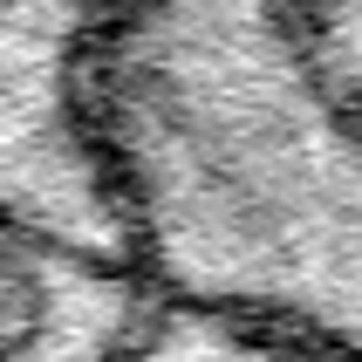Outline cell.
Wrapping results in <instances>:
<instances>
[{
  "mask_svg": "<svg viewBox=\"0 0 362 362\" xmlns=\"http://www.w3.org/2000/svg\"><path fill=\"white\" fill-rule=\"evenodd\" d=\"M130 362H362V342H335V335H308V328H274V322H240V315H205V308L151 301Z\"/></svg>",
  "mask_w": 362,
  "mask_h": 362,
  "instance_id": "obj_3",
  "label": "cell"
},
{
  "mask_svg": "<svg viewBox=\"0 0 362 362\" xmlns=\"http://www.w3.org/2000/svg\"><path fill=\"white\" fill-rule=\"evenodd\" d=\"M151 301L123 246L0 212V362H130Z\"/></svg>",
  "mask_w": 362,
  "mask_h": 362,
  "instance_id": "obj_2",
  "label": "cell"
},
{
  "mask_svg": "<svg viewBox=\"0 0 362 362\" xmlns=\"http://www.w3.org/2000/svg\"><path fill=\"white\" fill-rule=\"evenodd\" d=\"M76 103L158 301L362 342V96L301 0H110Z\"/></svg>",
  "mask_w": 362,
  "mask_h": 362,
  "instance_id": "obj_1",
  "label": "cell"
}]
</instances>
